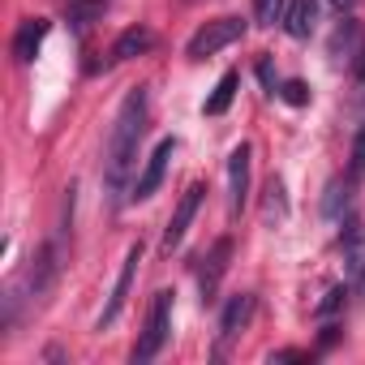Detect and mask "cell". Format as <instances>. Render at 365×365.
<instances>
[{
    "instance_id": "6da1fadb",
    "label": "cell",
    "mask_w": 365,
    "mask_h": 365,
    "mask_svg": "<svg viewBox=\"0 0 365 365\" xmlns=\"http://www.w3.org/2000/svg\"><path fill=\"white\" fill-rule=\"evenodd\" d=\"M142 133H146V86L129 91L120 112H116V125H112V138H108V159H103V180L112 194H125V180L138 163V146H142Z\"/></svg>"
},
{
    "instance_id": "7a4b0ae2",
    "label": "cell",
    "mask_w": 365,
    "mask_h": 365,
    "mask_svg": "<svg viewBox=\"0 0 365 365\" xmlns=\"http://www.w3.org/2000/svg\"><path fill=\"white\" fill-rule=\"evenodd\" d=\"M168 335H172V292H155L150 314H146V331H142V339H138V348H133V361H138V365H142V361H155V356L163 352Z\"/></svg>"
},
{
    "instance_id": "3957f363",
    "label": "cell",
    "mask_w": 365,
    "mask_h": 365,
    "mask_svg": "<svg viewBox=\"0 0 365 365\" xmlns=\"http://www.w3.org/2000/svg\"><path fill=\"white\" fill-rule=\"evenodd\" d=\"M241 35H245V22H241V18H215V22H207V26L190 39L185 56H190V61H207V56H215V52L232 48Z\"/></svg>"
},
{
    "instance_id": "277c9868",
    "label": "cell",
    "mask_w": 365,
    "mask_h": 365,
    "mask_svg": "<svg viewBox=\"0 0 365 365\" xmlns=\"http://www.w3.org/2000/svg\"><path fill=\"white\" fill-rule=\"evenodd\" d=\"M138 262H142V241H133V245L125 250L120 275H116L112 297H108V305H103V314H99V331H103V327H112V322L120 318V309H125V301H129V288H133V275H138Z\"/></svg>"
},
{
    "instance_id": "5b68a950",
    "label": "cell",
    "mask_w": 365,
    "mask_h": 365,
    "mask_svg": "<svg viewBox=\"0 0 365 365\" xmlns=\"http://www.w3.org/2000/svg\"><path fill=\"white\" fill-rule=\"evenodd\" d=\"M202 194H207V185H190L185 194H180V202H176V211H172V220L163 228V250L168 254L180 250V241H185V232H190V224H194V215L202 207Z\"/></svg>"
},
{
    "instance_id": "8992f818",
    "label": "cell",
    "mask_w": 365,
    "mask_h": 365,
    "mask_svg": "<svg viewBox=\"0 0 365 365\" xmlns=\"http://www.w3.org/2000/svg\"><path fill=\"white\" fill-rule=\"evenodd\" d=\"M172 155H176V138H163V142L150 150V159H146V168H142V176H138V185H133V194H129L133 202H146V198L159 190V180H163Z\"/></svg>"
},
{
    "instance_id": "52a82bcc",
    "label": "cell",
    "mask_w": 365,
    "mask_h": 365,
    "mask_svg": "<svg viewBox=\"0 0 365 365\" xmlns=\"http://www.w3.org/2000/svg\"><path fill=\"white\" fill-rule=\"evenodd\" d=\"M56 271H61V262H56V245H43L35 258H31V267H26V275H22V288H26V297H48V288H52V279H56Z\"/></svg>"
},
{
    "instance_id": "ba28073f",
    "label": "cell",
    "mask_w": 365,
    "mask_h": 365,
    "mask_svg": "<svg viewBox=\"0 0 365 365\" xmlns=\"http://www.w3.org/2000/svg\"><path fill=\"white\" fill-rule=\"evenodd\" d=\"M245 198H250V146L241 142L228 155V207H232V215H241Z\"/></svg>"
},
{
    "instance_id": "9c48e42d",
    "label": "cell",
    "mask_w": 365,
    "mask_h": 365,
    "mask_svg": "<svg viewBox=\"0 0 365 365\" xmlns=\"http://www.w3.org/2000/svg\"><path fill=\"white\" fill-rule=\"evenodd\" d=\"M228 258H232V237H220V241L211 245V254L202 258V267H198V288H202V297H215V288H220V279H224V271H228Z\"/></svg>"
},
{
    "instance_id": "30bf717a",
    "label": "cell",
    "mask_w": 365,
    "mask_h": 365,
    "mask_svg": "<svg viewBox=\"0 0 365 365\" xmlns=\"http://www.w3.org/2000/svg\"><path fill=\"white\" fill-rule=\"evenodd\" d=\"M48 31H52V22H43V18L22 22V26H18V35H14V61H18V65H31V61L39 56V48H43Z\"/></svg>"
},
{
    "instance_id": "8fae6325",
    "label": "cell",
    "mask_w": 365,
    "mask_h": 365,
    "mask_svg": "<svg viewBox=\"0 0 365 365\" xmlns=\"http://www.w3.org/2000/svg\"><path fill=\"white\" fill-rule=\"evenodd\" d=\"M314 18H318V0H288L284 9V31L292 39H309L314 35Z\"/></svg>"
},
{
    "instance_id": "7c38bea8",
    "label": "cell",
    "mask_w": 365,
    "mask_h": 365,
    "mask_svg": "<svg viewBox=\"0 0 365 365\" xmlns=\"http://www.w3.org/2000/svg\"><path fill=\"white\" fill-rule=\"evenodd\" d=\"M155 48V35L146 31V26H129L116 43H112V65H120V61H133V56H142V52H150Z\"/></svg>"
},
{
    "instance_id": "4fadbf2b",
    "label": "cell",
    "mask_w": 365,
    "mask_h": 365,
    "mask_svg": "<svg viewBox=\"0 0 365 365\" xmlns=\"http://www.w3.org/2000/svg\"><path fill=\"white\" fill-rule=\"evenodd\" d=\"M250 314H254V297L250 292H237L228 305H224V318H220V331H224V339H232L245 322H250Z\"/></svg>"
},
{
    "instance_id": "5bb4252c",
    "label": "cell",
    "mask_w": 365,
    "mask_h": 365,
    "mask_svg": "<svg viewBox=\"0 0 365 365\" xmlns=\"http://www.w3.org/2000/svg\"><path fill=\"white\" fill-rule=\"evenodd\" d=\"M237 86H241V73H237V69H228V73L215 82L211 99H207V116H224V112L232 108V99H237Z\"/></svg>"
},
{
    "instance_id": "9a60e30c",
    "label": "cell",
    "mask_w": 365,
    "mask_h": 365,
    "mask_svg": "<svg viewBox=\"0 0 365 365\" xmlns=\"http://www.w3.org/2000/svg\"><path fill=\"white\" fill-rule=\"evenodd\" d=\"M103 5H108V0H73V5H69V26L86 31V26H91V18H99V14H103Z\"/></svg>"
},
{
    "instance_id": "2e32d148",
    "label": "cell",
    "mask_w": 365,
    "mask_h": 365,
    "mask_svg": "<svg viewBox=\"0 0 365 365\" xmlns=\"http://www.w3.org/2000/svg\"><path fill=\"white\" fill-rule=\"evenodd\" d=\"M254 18H258V26L284 22V0H254Z\"/></svg>"
},
{
    "instance_id": "e0dca14e",
    "label": "cell",
    "mask_w": 365,
    "mask_h": 365,
    "mask_svg": "<svg viewBox=\"0 0 365 365\" xmlns=\"http://www.w3.org/2000/svg\"><path fill=\"white\" fill-rule=\"evenodd\" d=\"M279 99H284V103H292V108H305V103H309V86H305V82H284Z\"/></svg>"
},
{
    "instance_id": "ac0fdd59",
    "label": "cell",
    "mask_w": 365,
    "mask_h": 365,
    "mask_svg": "<svg viewBox=\"0 0 365 365\" xmlns=\"http://www.w3.org/2000/svg\"><path fill=\"white\" fill-rule=\"evenodd\" d=\"M348 176L352 180H361L365 176V129L356 133V142H352V163H348Z\"/></svg>"
},
{
    "instance_id": "d6986e66",
    "label": "cell",
    "mask_w": 365,
    "mask_h": 365,
    "mask_svg": "<svg viewBox=\"0 0 365 365\" xmlns=\"http://www.w3.org/2000/svg\"><path fill=\"white\" fill-rule=\"evenodd\" d=\"M344 297H348V288H344V284H339V288H331V292H327V301L318 305V318H331V314L344 305Z\"/></svg>"
},
{
    "instance_id": "ffe728a7",
    "label": "cell",
    "mask_w": 365,
    "mask_h": 365,
    "mask_svg": "<svg viewBox=\"0 0 365 365\" xmlns=\"http://www.w3.org/2000/svg\"><path fill=\"white\" fill-rule=\"evenodd\" d=\"M258 78H262L267 95H279V91H275V69H271V61H262V65H258Z\"/></svg>"
},
{
    "instance_id": "44dd1931",
    "label": "cell",
    "mask_w": 365,
    "mask_h": 365,
    "mask_svg": "<svg viewBox=\"0 0 365 365\" xmlns=\"http://www.w3.org/2000/svg\"><path fill=\"white\" fill-rule=\"evenodd\" d=\"M271 361H305V352H271Z\"/></svg>"
},
{
    "instance_id": "7402d4cb",
    "label": "cell",
    "mask_w": 365,
    "mask_h": 365,
    "mask_svg": "<svg viewBox=\"0 0 365 365\" xmlns=\"http://www.w3.org/2000/svg\"><path fill=\"white\" fill-rule=\"evenodd\" d=\"M331 5H335V9L344 14V9H352V5H356V0H331Z\"/></svg>"
}]
</instances>
